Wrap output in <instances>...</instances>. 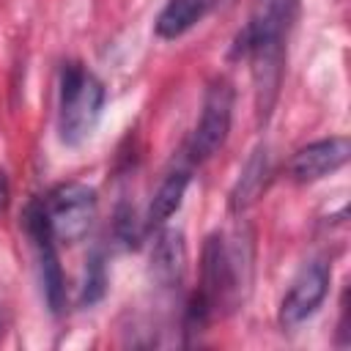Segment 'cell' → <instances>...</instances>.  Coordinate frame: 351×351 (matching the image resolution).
I'll return each mask as SVG.
<instances>
[{"label": "cell", "instance_id": "cell-1", "mask_svg": "<svg viewBox=\"0 0 351 351\" xmlns=\"http://www.w3.org/2000/svg\"><path fill=\"white\" fill-rule=\"evenodd\" d=\"M252 282V233L247 228H236L230 233L217 230L206 239L203 247V280L195 293L186 318L189 329L206 326V321L217 313L236 310L250 291Z\"/></svg>", "mask_w": 351, "mask_h": 351}, {"label": "cell", "instance_id": "cell-2", "mask_svg": "<svg viewBox=\"0 0 351 351\" xmlns=\"http://www.w3.org/2000/svg\"><path fill=\"white\" fill-rule=\"evenodd\" d=\"M296 0H261L255 16L244 25L236 41V52L250 60L255 85V112L266 123L282 85L285 38L293 25Z\"/></svg>", "mask_w": 351, "mask_h": 351}, {"label": "cell", "instance_id": "cell-3", "mask_svg": "<svg viewBox=\"0 0 351 351\" xmlns=\"http://www.w3.org/2000/svg\"><path fill=\"white\" fill-rule=\"evenodd\" d=\"M104 107V85L96 74H90L80 63H66L60 71V112H58V132L66 145L85 143Z\"/></svg>", "mask_w": 351, "mask_h": 351}, {"label": "cell", "instance_id": "cell-4", "mask_svg": "<svg viewBox=\"0 0 351 351\" xmlns=\"http://www.w3.org/2000/svg\"><path fill=\"white\" fill-rule=\"evenodd\" d=\"M44 217L55 241L74 244L88 236L96 219V189L80 181H66L55 186L44 200Z\"/></svg>", "mask_w": 351, "mask_h": 351}, {"label": "cell", "instance_id": "cell-5", "mask_svg": "<svg viewBox=\"0 0 351 351\" xmlns=\"http://www.w3.org/2000/svg\"><path fill=\"white\" fill-rule=\"evenodd\" d=\"M230 118H233V88L228 80H214L203 96L200 121L192 132V143H189L192 159L197 162L211 159L225 145L230 132Z\"/></svg>", "mask_w": 351, "mask_h": 351}, {"label": "cell", "instance_id": "cell-6", "mask_svg": "<svg viewBox=\"0 0 351 351\" xmlns=\"http://www.w3.org/2000/svg\"><path fill=\"white\" fill-rule=\"evenodd\" d=\"M25 230H27V236L36 244L44 299H47V304H49L52 313H60L63 304H66V285H63V271H60L58 252H55V236H52V230L47 225L41 200H33L27 206V211H25Z\"/></svg>", "mask_w": 351, "mask_h": 351}, {"label": "cell", "instance_id": "cell-7", "mask_svg": "<svg viewBox=\"0 0 351 351\" xmlns=\"http://www.w3.org/2000/svg\"><path fill=\"white\" fill-rule=\"evenodd\" d=\"M329 280L332 271L324 261H310L302 266V271L293 277L288 293L282 296L280 304V324L282 326H296L302 321H307L310 315L318 313V307L326 299L329 291Z\"/></svg>", "mask_w": 351, "mask_h": 351}, {"label": "cell", "instance_id": "cell-8", "mask_svg": "<svg viewBox=\"0 0 351 351\" xmlns=\"http://www.w3.org/2000/svg\"><path fill=\"white\" fill-rule=\"evenodd\" d=\"M351 156V143L348 137H326L318 143H310L304 148H299L288 165L291 178L299 184H310L318 181L335 170H340Z\"/></svg>", "mask_w": 351, "mask_h": 351}, {"label": "cell", "instance_id": "cell-9", "mask_svg": "<svg viewBox=\"0 0 351 351\" xmlns=\"http://www.w3.org/2000/svg\"><path fill=\"white\" fill-rule=\"evenodd\" d=\"M184 271H186L184 233L176 230V228H167L154 241V250H151V277L162 288H176V285H181Z\"/></svg>", "mask_w": 351, "mask_h": 351}, {"label": "cell", "instance_id": "cell-10", "mask_svg": "<svg viewBox=\"0 0 351 351\" xmlns=\"http://www.w3.org/2000/svg\"><path fill=\"white\" fill-rule=\"evenodd\" d=\"M266 184H269V154L266 148H255L230 192V211H244L247 206H252L258 195L266 189Z\"/></svg>", "mask_w": 351, "mask_h": 351}, {"label": "cell", "instance_id": "cell-11", "mask_svg": "<svg viewBox=\"0 0 351 351\" xmlns=\"http://www.w3.org/2000/svg\"><path fill=\"white\" fill-rule=\"evenodd\" d=\"M211 5H214V0H167V5L162 8V14L156 19V33L162 38L184 36L189 27H195L208 14Z\"/></svg>", "mask_w": 351, "mask_h": 351}, {"label": "cell", "instance_id": "cell-12", "mask_svg": "<svg viewBox=\"0 0 351 351\" xmlns=\"http://www.w3.org/2000/svg\"><path fill=\"white\" fill-rule=\"evenodd\" d=\"M186 186H189V170H173V173H167V178L154 192V200L148 206V219L145 222L151 228L165 225L181 208V200H184Z\"/></svg>", "mask_w": 351, "mask_h": 351}, {"label": "cell", "instance_id": "cell-13", "mask_svg": "<svg viewBox=\"0 0 351 351\" xmlns=\"http://www.w3.org/2000/svg\"><path fill=\"white\" fill-rule=\"evenodd\" d=\"M107 291V271H104V258L101 252L96 250L90 258H88V266H85V282H82V296L80 302L82 304H93L104 296Z\"/></svg>", "mask_w": 351, "mask_h": 351}, {"label": "cell", "instance_id": "cell-14", "mask_svg": "<svg viewBox=\"0 0 351 351\" xmlns=\"http://www.w3.org/2000/svg\"><path fill=\"white\" fill-rule=\"evenodd\" d=\"M5 203H8V178H5V173L0 170V211L5 208Z\"/></svg>", "mask_w": 351, "mask_h": 351}]
</instances>
